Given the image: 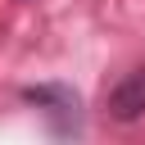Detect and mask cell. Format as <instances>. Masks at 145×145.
Instances as JSON below:
<instances>
[{"label": "cell", "mask_w": 145, "mask_h": 145, "mask_svg": "<svg viewBox=\"0 0 145 145\" xmlns=\"http://www.w3.org/2000/svg\"><path fill=\"white\" fill-rule=\"evenodd\" d=\"M109 118H118V122H136V118H145V63L131 68V72L109 91Z\"/></svg>", "instance_id": "6da1fadb"}, {"label": "cell", "mask_w": 145, "mask_h": 145, "mask_svg": "<svg viewBox=\"0 0 145 145\" xmlns=\"http://www.w3.org/2000/svg\"><path fill=\"white\" fill-rule=\"evenodd\" d=\"M32 104H41L45 113H77V95L68 86H27L23 91Z\"/></svg>", "instance_id": "7a4b0ae2"}]
</instances>
